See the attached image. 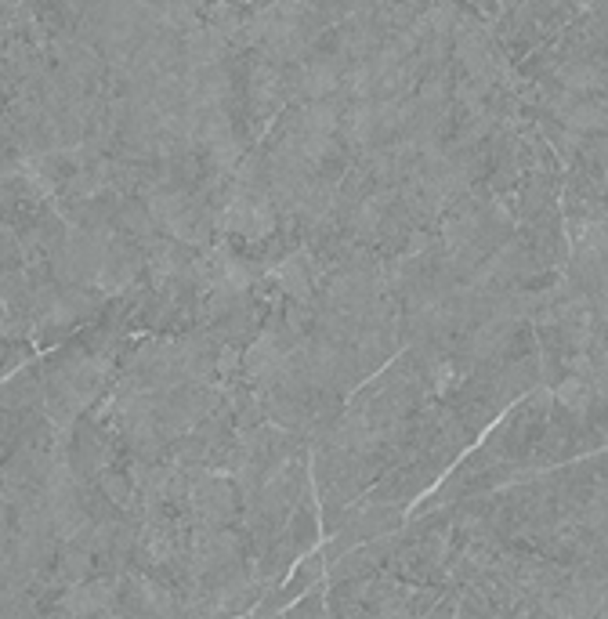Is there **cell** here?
Returning a JSON list of instances; mask_svg holds the SVG:
<instances>
[{"instance_id": "cell-1", "label": "cell", "mask_w": 608, "mask_h": 619, "mask_svg": "<svg viewBox=\"0 0 608 619\" xmlns=\"http://www.w3.org/2000/svg\"><path fill=\"white\" fill-rule=\"evenodd\" d=\"M232 225L246 236H261V232H269L272 228V211L269 203H253V200H243L232 207Z\"/></svg>"}, {"instance_id": "cell-2", "label": "cell", "mask_w": 608, "mask_h": 619, "mask_svg": "<svg viewBox=\"0 0 608 619\" xmlns=\"http://www.w3.org/2000/svg\"><path fill=\"white\" fill-rule=\"evenodd\" d=\"M333 83H337V69L330 62H312L301 69V91L308 99H322L326 91H333Z\"/></svg>"}, {"instance_id": "cell-3", "label": "cell", "mask_w": 608, "mask_h": 619, "mask_svg": "<svg viewBox=\"0 0 608 619\" xmlns=\"http://www.w3.org/2000/svg\"><path fill=\"white\" fill-rule=\"evenodd\" d=\"M333 124H337V113H333L330 106L312 102V106L301 113V131H304V134H330Z\"/></svg>"}, {"instance_id": "cell-4", "label": "cell", "mask_w": 608, "mask_h": 619, "mask_svg": "<svg viewBox=\"0 0 608 619\" xmlns=\"http://www.w3.org/2000/svg\"><path fill=\"white\" fill-rule=\"evenodd\" d=\"M283 359H279V351H276V344L272 340H261L253 351H250V370L253 374H269V370H276Z\"/></svg>"}]
</instances>
